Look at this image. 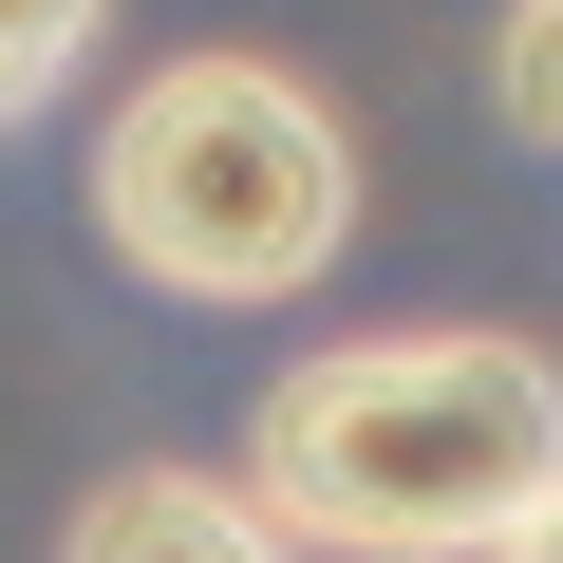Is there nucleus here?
Here are the masks:
<instances>
[{"label":"nucleus","mask_w":563,"mask_h":563,"mask_svg":"<svg viewBox=\"0 0 563 563\" xmlns=\"http://www.w3.org/2000/svg\"><path fill=\"white\" fill-rule=\"evenodd\" d=\"M57 563H301V526L263 488H225V470H113Z\"/></svg>","instance_id":"3"},{"label":"nucleus","mask_w":563,"mask_h":563,"mask_svg":"<svg viewBox=\"0 0 563 563\" xmlns=\"http://www.w3.org/2000/svg\"><path fill=\"white\" fill-rule=\"evenodd\" d=\"M244 488L339 563H488L563 488V376L526 339H488V320L301 357L263 395V432H244Z\"/></svg>","instance_id":"1"},{"label":"nucleus","mask_w":563,"mask_h":563,"mask_svg":"<svg viewBox=\"0 0 563 563\" xmlns=\"http://www.w3.org/2000/svg\"><path fill=\"white\" fill-rule=\"evenodd\" d=\"M95 225L169 301H301L357 244V151L282 57H169L95 132Z\"/></svg>","instance_id":"2"},{"label":"nucleus","mask_w":563,"mask_h":563,"mask_svg":"<svg viewBox=\"0 0 563 563\" xmlns=\"http://www.w3.org/2000/svg\"><path fill=\"white\" fill-rule=\"evenodd\" d=\"M95 20H113V0H0V132H20V113L95 57Z\"/></svg>","instance_id":"4"},{"label":"nucleus","mask_w":563,"mask_h":563,"mask_svg":"<svg viewBox=\"0 0 563 563\" xmlns=\"http://www.w3.org/2000/svg\"><path fill=\"white\" fill-rule=\"evenodd\" d=\"M488 563H563V488H544V507H526V526H507Z\"/></svg>","instance_id":"6"},{"label":"nucleus","mask_w":563,"mask_h":563,"mask_svg":"<svg viewBox=\"0 0 563 563\" xmlns=\"http://www.w3.org/2000/svg\"><path fill=\"white\" fill-rule=\"evenodd\" d=\"M488 76H507V132L563 151V0H507V57H488Z\"/></svg>","instance_id":"5"}]
</instances>
